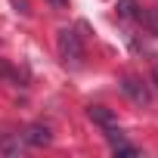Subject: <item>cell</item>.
I'll return each instance as SVG.
<instances>
[{
	"instance_id": "6",
	"label": "cell",
	"mask_w": 158,
	"mask_h": 158,
	"mask_svg": "<svg viewBox=\"0 0 158 158\" xmlns=\"http://www.w3.org/2000/svg\"><path fill=\"white\" fill-rule=\"evenodd\" d=\"M106 130V139H109V146L112 149H118V146H124L127 139H124V130L121 127H115V124H109V127H102Z\"/></svg>"
},
{
	"instance_id": "3",
	"label": "cell",
	"mask_w": 158,
	"mask_h": 158,
	"mask_svg": "<svg viewBox=\"0 0 158 158\" xmlns=\"http://www.w3.org/2000/svg\"><path fill=\"white\" fill-rule=\"evenodd\" d=\"M22 139H25L28 146H50L53 133H50V127H44V124H31V127L22 133Z\"/></svg>"
},
{
	"instance_id": "7",
	"label": "cell",
	"mask_w": 158,
	"mask_h": 158,
	"mask_svg": "<svg viewBox=\"0 0 158 158\" xmlns=\"http://www.w3.org/2000/svg\"><path fill=\"white\" fill-rule=\"evenodd\" d=\"M139 22L149 28V34L158 37V10H146V13H139Z\"/></svg>"
},
{
	"instance_id": "8",
	"label": "cell",
	"mask_w": 158,
	"mask_h": 158,
	"mask_svg": "<svg viewBox=\"0 0 158 158\" xmlns=\"http://www.w3.org/2000/svg\"><path fill=\"white\" fill-rule=\"evenodd\" d=\"M112 152H115V155H124V158H136V155H139V152H136L133 146H127V143H124V146H118V149H112Z\"/></svg>"
},
{
	"instance_id": "11",
	"label": "cell",
	"mask_w": 158,
	"mask_h": 158,
	"mask_svg": "<svg viewBox=\"0 0 158 158\" xmlns=\"http://www.w3.org/2000/svg\"><path fill=\"white\" fill-rule=\"evenodd\" d=\"M152 77H155V84H158V62H155V68H152Z\"/></svg>"
},
{
	"instance_id": "4",
	"label": "cell",
	"mask_w": 158,
	"mask_h": 158,
	"mask_svg": "<svg viewBox=\"0 0 158 158\" xmlns=\"http://www.w3.org/2000/svg\"><path fill=\"white\" fill-rule=\"evenodd\" d=\"M87 118H90V121H96L99 127L115 124V112H112V109H106V106H87Z\"/></svg>"
},
{
	"instance_id": "1",
	"label": "cell",
	"mask_w": 158,
	"mask_h": 158,
	"mask_svg": "<svg viewBox=\"0 0 158 158\" xmlns=\"http://www.w3.org/2000/svg\"><path fill=\"white\" fill-rule=\"evenodd\" d=\"M56 47H59V59L71 68H77L84 62V44H81V34L74 28H59L56 34Z\"/></svg>"
},
{
	"instance_id": "5",
	"label": "cell",
	"mask_w": 158,
	"mask_h": 158,
	"mask_svg": "<svg viewBox=\"0 0 158 158\" xmlns=\"http://www.w3.org/2000/svg\"><path fill=\"white\" fill-rule=\"evenodd\" d=\"M118 16H121V19H139L136 0H118Z\"/></svg>"
},
{
	"instance_id": "10",
	"label": "cell",
	"mask_w": 158,
	"mask_h": 158,
	"mask_svg": "<svg viewBox=\"0 0 158 158\" xmlns=\"http://www.w3.org/2000/svg\"><path fill=\"white\" fill-rule=\"evenodd\" d=\"M53 6H68V0H50Z\"/></svg>"
},
{
	"instance_id": "2",
	"label": "cell",
	"mask_w": 158,
	"mask_h": 158,
	"mask_svg": "<svg viewBox=\"0 0 158 158\" xmlns=\"http://www.w3.org/2000/svg\"><path fill=\"white\" fill-rule=\"evenodd\" d=\"M121 90H124V96H130L136 106H149V102H152V90L139 81V77H124V81H121Z\"/></svg>"
},
{
	"instance_id": "9",
	"label": "cell",
	"mask_w": 158,
	"mask_h": 158,
	"mask_svg": "<svg viewBox=\"0 0 158 158\" xmlns=\"http://www.w3.org/2000/svg\"><path fill=\"white\" fill-rule=\"evenodd\" d=\"M13 6H16L19 13H28V3H25V0H13Z\"/></svg>"
}]
</instances>
